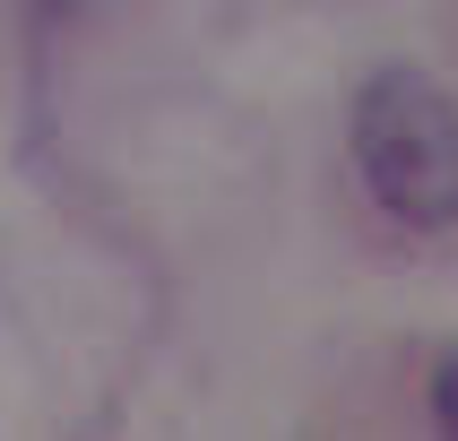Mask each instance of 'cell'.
<instances>
[{
  "label": "cell",
  "instance_id": "2",
  "mask_svg": "<svg viewBox=\"0 0 458 441\" xmlns=\"http://www.w3.org/2000/svg\"><path fill=\"white\" fill-rule=\"evenodd\" d=\"M433 415H441V433H458V355L433 372Z\"/></svg>",
  "mask_w": 458,
  "mask_h": 441
},
{
  "label": "cell",
  "instance_id": "1",
  "mask_svg": "<svg viewBox=\"0 0 458 441\" xmlns=\"http://www.w3.org/2000/svg\"><path fill=\"white\" fill-rule=\"evenodd\" d=\"M355 174L407 233L458 225V104L424 70H372L363 78Z\"/></svg>",
  "mask_w": 458,
  "mask_h": 441
}]
</instances>
